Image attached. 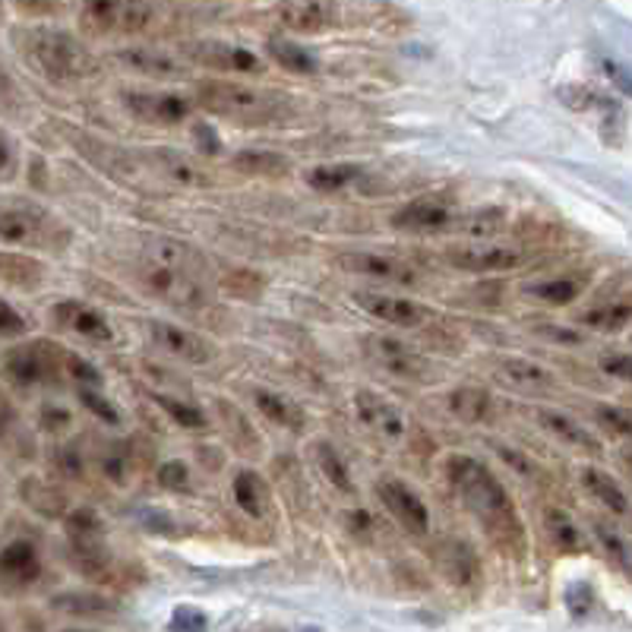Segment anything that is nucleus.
Listing matches in <instances>:
<instances>
[{
  "label": "nucleus",
  "mask_w": 632,
  "mask_h": 632,
  "mask_svg": "<svg viewBox=\"0 0 632 632\" xmlns=\"http://www.w3.org/2000/svg\"><path fill=\"white\" fill-rule=\"evenodd\" d=\"M449 484L462 496L469 512L496 538V541H519L522 525L515 515V503L500 484V478L471 455H452L447 465Z\"/></svg>",
  "instance_id": "obj_1"
},
{
  "label": "nucleus",
  "mask_w": 632,
  "mask_h": 632,
  "mask_svg": "<svg viewBox=\"0 0 632 632\" xmlns=\"http://www.w3.org/2000/svg\"><path fill=\"white\" fill-rule=\"evenodd\" d=\"M29 54L54 82H80L96 70V58L77 36L61 29H36L29 36Z\"/></svg>",
  "instance_id": "obj_2"
},
{
  "label": "nucleus",
  "mask_w": 632,
  "mask_h": 632,
  "mask_svg": "<svg viewBox=\"0 0 632 632\" xmlns=\"http://www.w3.org/2000/svg\"><path fill=\"white\" fill-rule=\"evenodd\" d=\"M197 99L209 111H215L222 118H231V121H272L282 111L279 99L265 96L260 89L241 86V82H203L197 89Z\"/></svg>",
  "instance_id": "obj_3"
},
{
  "label": "nucleus",
  "mask_w": 632,
  "mask_h": 632,
  "mask_svg": "<svg viewBox=\"0 0 632 632\" xmlns=\"http://www.w3.org/2000/svg\"><path fill=\"white\" fill-rule=\"evenodd\" d=\"M0 241L58 250V247L67 244V231L48 212H41L36 205L17 203L0 212Z\"/></svg>",
  "instance_id": "obj_4"
},
{
  "label": "nucleus",
  "mask_w": 632,
  "mask_h": 632,
  "mask_svg": "<svg viewBox=\"0 0 632 632\" xmlns=\"http://www.w3.org/2000/svg\"><path fill=\"white\" fill-rule=\"evenodd\" d=\"M143 285L149 288L159 301L174 304L178 310H203L205 301H209V291L203 288L200 272L181 269V265H164L146 260Z\"/></svg>",
  "instance_id": "obj_5"
},
{
  "label": "nucleus",
  "mask_w": 632,
  "mask_h": 632,
  "mask_svg": "<svg viewBox=\"0 0 632 632\" xmlns=\"http://www.w3.org/2000/svg\"><path fill=\"white\" fill-rule=\"evenodd\" d=\"M152 0H82V22L96 32H146L156 22Z\"/></svg>",
  "instance_id": "obj_6"
},
{
  "label": "nucleus",
  "mask_w": 632,
  "mask_h": 632,
  "mask_svg": "<svg viewBox=\"0 0 632 632\" xmlns=\"http://www.w3.org/2000/svg\"><path fill=\"white\" fill-rule=\"evenodd\" d=\"M61 348H54L51 342H29V345L13 348L3 361L7 377L20 387H39L58 377L61 368Z\"/></svg>",
  "instance_id": "obj_7"
},
{
  "label": "nucleus",
  "mask_w": 632,
  "mask_h": 632,
  "mask_svg": "<svg viewBox=\"0 0 632 632\" xmlns=\"http://www.w3.org/2000/svg\"><path fill=\"white\" fill-rule=\"evenodd\" d=\"M67 534L73 556L89 575H99L108 570V548H104L102 519L92 510H77L67 515Z\"/></svg>",
  "instance_id": "obj_8"
},
{
  "label": "nucleus",
  "mask_w": 632,
  "mask_h": 632,
  "mask_svg": "<svg viewBox=\"0 0 632 632\" xmlns=\"http://www.w3.org/2000/svg\"><path fill=\"white\" fill-rule=\"evenodd\" d=\"M525 253L519 247L488 244V241H474V244H459L447 250V263L465 272H510L515 265H522Z\"/></svg>",
  "instance_id": "obj_9"
},
{
  "label": "nucleus",
  "mask_w": 632,
  "mask_h": 632,
  "mask_svg": "<svg viewBox=\"0 0 632 632\" xmlns=\"http://www.w3.org/2000/svg\"><path fill=\"white\" fill-rule=\"evenodd\" d=\"M41 575V553L32 541L17 538L0 551V589L7 594L26 592Z\"/></svg>",
  "instance_id": "obj_10"
},
{
  "label": "nucleus",
  "mask_w": 632,
  "mask_h": 632,
  "mask_svg": "<svg viewBox=\"0 0 632 632\" xmlns=\"http://www.w3.org/2000/svg\"><path fill=\"white\" fill-rule=\"evenodd\" d=\"M184 51L193 63H203L212 70H222V73H260L263 70V63L253 51L231 44V41H190Z\"/></svg>",
  "instance_id": "obj_11"
},
{
  "label": "nucleus",
  "mask_w": 632,
  "mask_h": 632,
  "mask_svg": "<svg viewBox=\"0 0 632 632\" xmlns=\"http://www.w3.org/2000/svg\"><path fill=\"white\" fill-rule=\"evenodd\" d=\"M377 496H380V503L387 506L389 515L392 519H399V525L411 534H428L430 531V512L424 506V500L409 490L402 481H395V478H383L380 484H377Z\"/></svg>",
  "instance_id": "obj_12"
},
{
  "label": "nucleus",
  "mask_w": 632,
  "mask_h": 632,
  "mask_svg": "<svg viewBox=\"0 0 632 632\" xmlns=\"http://www.w3.org/2000/svg\"><path fill=\"white\" fill-rule=\"evenodd\" d=\"M342 265L354 275L364 279H380L389 285H418V269L392 253H373V250H361V253H342Z\"/></svg>",
  "instance_id": "obj_13"
},
{
  "label": "nucleus",
  "mask_w": 632,
  "mask_h": 632,
  "mask_svg": "<svg viewBox=\"0 0 632 632\" xmlns=\"http://www.w3.org/2000/svg\"><path fill=\"white\" fill-rule=\"evenodd\" d=\"M149 335H152V342L162 348L164 354H171L178 361H187V364H209L215 358V348L184 327H174V323H164V320H152L149 323Z\"/></svg>",
  "instance_id": "obj_14"
},
{
  "label": "nucleus",
  "mask_w": 632,
  "mask_h": 632,
  "mask_svg": "<svg viewBox=\"0 0 632 632\" xmlns=\"http://www.w3.org/2000/svg\"><path fill=\"white\" fill-rule=\"evenodd\" d=\"M452 215L455 212L447 197H418L392 215V224L399 231H414V234H437V231L443 234Z\"/></svg>",
  "instance_id": "obj_15"
},
{
  "label": "nucleus",
  "mask_w": 632,
  "mask_h": 632,
  "mask_svg": "<svg viewBox=\"0 0 632 632\" xmlns=\"http://www.w3.org/2000/svg\"><path fill=\"white\" fill-rule=\"evenodd\" d=\"M279 17L288 29H294L301 36H323L329 29H335L339 7L332 0H285Z\"/></svg>",
  "instance_id": "obj_16"
},
{
  "label": "nucleus",
  "mask_w": 632,
  "mask_h": 632,
  "mask_svg": "<svg viewBox=\"0 0 632 632\" xmlns=\"http://www.w3.org/2000/svg\"><path fill=\"white\" fill-rule=\"evenodd\" d=\"M354 405H358V418H361L377 437H383L389 443H395V440L405 437V418H402V411L389 402L387 395L364 389V392L354 395Z\"/></svg>",
  "instance_id": "obj_17"
},
{
  "label": "nucleus",
  "mask_w": 632,
  "mask_h": 632,
  "mask_svg": "<svg viewBox=\"0 0 632 632\" xmlns=\"http://www.w3.org/2000/svg\"><path fill=\"white\" fill-rule=\"evenodd\" d=\"M368 348H370V358L387 370V373H392V377H402V380H421V377L428 373V361H424L418 351H411L405 342H399V339L377 335V339H370Z\"/></svg>",
  "instance_id": "obj_18"
},
{
  "label": "nucleus",
  "mask_w": 632,
  "mask_h": 632,
  "mask_svg": "<svg viewBox=\"0 0 632 632\" xmlns=\"http://www.w3.org/2000/svg\"><path fill=\"white\" fill-rule=\"evenodd\" d=\"M354 304L368 310L370 317L392 323V327H421L424 323V307L414 304L409 298H395V294H383V291H358Z\"/></svg>",
  "instance_id": "obj_19"
},
{
  "label": "nucleus",
  "mask_w": 632,
  "mask_h": 632,
  "mask_svg": "<svg viewBox=\"0 0 632 632\" xmlns=\"http://www.w3.org/2000/svg\"><path fill=\"white\" fill-rule=\"evenodd\" d=\"M123 102L149 123H181L190 114V102L174 92H127Z\"/></svg>",
  "instance_id": "obj_20"
},
{
  "label": "nucleus",
  "mask_w": 632,
  "mask_h": 632,
  "mask_svg": "<svg viewBox=\"0 0 632 632\" xmlns=\"http://www.w3.org/2000/svg\"><path fill=\"white\" fill-rule=\"evenodd\" d=\"M118 61L137 73H146V77H156V80H184L187 63L178 61L174 54L168 51H149V48H130V51H121Z\"/></svg>",
  "instance_id": "obj_21"
},
{
  "label": "nucleus",
  "mask_w": 632,
  "mask_h": 632,
  "mask_svg": "<svg viewBox=\"0 0 632 632\" xmlns=\"http://www.w3.org/2000/svg\"><path fill=\"white\" fill-rule=\"evenodd\" d=\"M54 317H58V323H63L70 332H77V335L89 339V342H111V339H114L111 323L104 320L99 310H92V307L67 301V304L54 310Z\"/></svg>",
  "instance_id": "obj_22"
},
{
  "label": "nucleus",
  "mask_w": 632,
  "mask_h": 632,
  "mask_svg": "<svg viewBox=\"0 0 632 632\" xmlns=\"http://www.w3.org/2000/svg\"><path fill=\"white\" fill-rule=\"evenodd\" d=\"M500 231H506V212L503 209H474V212H462L452 215L443 234H459V238H471V241H488L496 238Z\"/></svg>",
  "instance_id": "obj_23"
},
{
  "label": "nucleus",
  "mask_w": 632,
  "mask_h": 632,
  "mask_svg": "<svg viewBox=\"0 0 632 632\" xmlns=\"http://www.w3.org/2000/svg\"><path fill=\"white\" fill-rule=\"evenodd\" d=\"M440 566L447 572V579L452 585H471V582H478V575H481V563H478V556L471 551L469 544H462V541H449L440 548Z\"/></svg>",
  "instance_id": "obj_24"
},
{
  "label": "nucleus",
  "mask_w": 632,
  "mask_h": 632,
  "mask_svg": "<svg viewBox=\"0 0 632 632\" xmlns=\"http://www.w3.org/2000/svg\"><path fill=\"white\" fill-rule=\"evenodd\" d=\"M234 503L250 515V519H263L269 512V488L257 471H241L234 478Z\"/></svg>",
  "instance_id": "obj_25"
},
{
  "label": "nucleus",
  "mask_w": 632,
  "mask_h": 632,
  "mask_svg": "<svg viewBox=\"0 0 632 632\" xmlns=\"http://www.w3.org/2000/svg\"><path fill=\"white\" fill-rule=\"evenodd\" d=\"M582 484H585V490L592 493L594 500H598L604 510L616 512V515H623V512L630 510V500H626V493H623V488L613 481L608 471L585 469L582 471Z\"/></svg>",
  "instance_id": "obj_26"
},
{
  "label": "nucleus",
  "mask_w": 632,
  "mask_h": 632,
  "mask_svg": "<svg viewBox=\"0 0 632 632\" xmlns=\"http://www.w3.org/2000/svg\"><path fill=\"white\" fill-rule=\"evenodd\" d=\"M257 409L263 411L265 418L272 421V424H279V428L285 430H304V411L298 409L294 402H288L285 395H275V392H269V389H260L257 392Z\"/></svg>",
  "instance_id": "obj_27"
},
{
  "label": "nucleus",
  "mask_w": 632,
  "mask_h": 632,
  "mask_svg": "<svg viewBox=\"0 0 632 632\" xmlns=\"http://www.w3.org/2000/svg\"><path fill=\"white\" fill-rule=\"evenodd\" d=\"M449 411L462 421H484L490 414V395L488 389L481 387H459L449 392Z\"/></svg>",
  "instance_id": "obj_28"
},
{
  "label": "nucleus",
  "mask_w": 632,
  "mask_h": 632,
  "mask_svg": "<svg viewBox=\"0 0 632 632\" xmlns=\"http://www.w3.org/2000/svg\"><path fill=\"white\" fill-rule=\"evenodd\" d=\"M41 269L39 260L32 257H20V253H0V282L13 288H36L41 285Z\"/></svg>",
  "instance_id": "obj_29"
},
{
  "label": "nucleus",
  "mask_w": 632,
  "mask_h": 632,
  "mask_svg": "<svg viewBox=\"0 0 632 632\" xmlns=\"http://www.w3.org/2000/svg\"><path fill=\"white\" fill-rule=\"evenodd\" d=\"M156 156V164L164 171V178L168 181H174V184H184V187H205L212 184L209 178H205L203 171L197 168V164L184 159L181 152H171V149H159V152H152Z\"/></svg>",
  "instance_id": "obj_30"
},
{
  "label": "nucleus",
  "mask_w": 632,
  "mask_h": 632,
  "mask_svg": "<svg viewBox=\"0 0 632 632\" xmlns=\"http://www.w3.org/2000/svg\"><path fill=\"white\" fill-rule=\"evenodd\" d=\"M582 288H585V275L582 272H566V275H556V279L531 285L529 294L548 301V304H572L582 294Z\"/></svg>",
  "instance_id": "obj_31"
},
{
  "label": "nucleus",
  "mask_w": 632,
  "mask_h": 632,
  "mask_svg": "<svg viewBox=\"0 0 632 632\" xmlns=\"http://www.w3.org/2000/svg\"><path fill=\"white\" fill-rule=\"evenodd\" d=\"M20 493L32 510L41 512V515H48V519H61L63 512H67V500H63L61 490L44 484V481L29 478V481H22Z\"/></svg>",
  "instance_id": "obj_32"
},
{
  "label": "nucleus",
  "mask_w": 632,
  "mask_h": 632,
  "mask_svg": "<svg viewBox=\"0 0 632 632\" xmlns=\"http://www.w3.org/2000/svg\"><path fill=\"white\" fill-rule=\"evenodd\" d=\"M538 421L551 430L553 437H560L563 443L598 452V440H594L592 433L582 428V424H575L572 418H566V414H560V411H538Z\"/></svg>",
  "instance_id": "obj_33"
},
{
  "label": "nucleus",
  "mask_w": 632,
  "mask_h": 632,
  "mask_svg": "<svg viewBox=\"0 0 632 632\" xmlns=\"http://www.w3.org/2000/svg\"><path fill=\"white\" fill-rule=\"evenodd\" d=\"M361 174H364L361 164H320V168H313V171L307 174V184L313 187V190H320V193H332V190H342V187H348L351 181H358Z\"/></svg>",
  "instance_id": "obj_34"
},
{
  "label": "nucleus",
  "mask_w": 632,
  "mask_h": 632,
  "mask_svg": "<svg viewBox=\"0 0 632 632\" xmlns=\"http://www.w3.org/2000/svg\"><path fill=\"white\" fill-rule=\"evenodd\" d=\"M234 168L244 174H260V178H285L288 162L279 152H260V149H247L234 156Z\"/></svg>",
  "instance_id": "obj_35"
},
{
  "label": "nucleus",
  "mask_w": 632,
  "mask_h": 632,
  "mask_svg": "<svg viewBox=\"0 0 632 632\" xmlns=\"http://www.w3.org/2000/svg\"><path fill=\"white\" fill-rule=\"evenodd\" d=\"M500 373H503V380H510L512 387H553L556 383V377H553L551 370L538 368V364H531L525 358H506V361H500Z\"/></svg>",
  "instance_id": "obj_36"
},
{
  "label": "nucleus",
  "mask_w": 632,
  "mask_h": 632,
  "mask_svg": "<svg viewBox=\"0 0 632 632\" xmlns=\"http://www.w3.org/2000/svg\"><path fill=\"white\" fill-rule=\"evenodd\" d=\"M269 54H272V61L279 63V67H285L288 73H317V67H320L307 48L285 39L269 41Z\"/></svg>",
  "instance_id": "obj_37"
},
{
  "label": "nucleus",
  "mask_w": 632,
  "mask_h": 632,
  "mask_svg": "<svg viewBox=\"0 0 632 632\" xmlns=\"http://www.w3.org/2000/svg\"><path fill=\"white\" fill-rule=\"evenodd\" d=\"M544 525H548V534H551V541L560 548V551H582V531L575 529V522H572L570 515L563 510H556V506H548L544 512Z\"/></svg>",
  "instance_id": "obj_38"
},
{
  "label": "nucleus",
  "mask_w": 632,
  "mask_h": 632,
  "mask_svg": "<svg viewBox=\"0 0 632 632\" xmlns=\"http://www.w3.org/2000/svg\"><path fill=\"white\" fill-rule=\"evenodd\" d=\"M54 608L61 613H70V616H108V613H114V604L108 598L82 592L54 598Z\"/></svg>",
  "instance_id": "obj_39"
},
{
  "label": "nucleus",
  "mask_w": 632,
  "mask_h": 632,
  "mask_svg": "<svg viewBox=\"0 0 632 632\" xmlns=\"http://www.w3.org/2000/svg\"><path fill=\"white\" fill-rule=\"evenodd\" d=\"M632 320V304L630 301H616V304H601L589 310L582 317V323L592 329H601V332H620Z\"/></svg>",
  "instance_id": "obj_40"
},
{
  "label": "nucleus",
  "mask_w": 632,
  "mask_h": 632,
  "mask_svg": "<svg viewBox=\"0 0 632 632\" xmlns=\"http://www.w3.org/2000/svg\"><path fill=\"white\" fill-rule=\"evenodd\" d=\"M594 534H598V541H601V548L608 551L613 563L620 566V570H632V551L630 544L623 541V534L616 529H611L608 522H594Z\"/></svg>",
  "instance_id": "obj_41"
},
{
  "label": "nucleus",
  "mask_w": 632,
  "mask_h": 632,
  "mask_svg": "<svg viewBox=\"0 0 632 632\" xmlns=\"http://www.w3.org/2000/svg\"><path fill=\"white\" fill-rule=\"evenodd\" d=\"M156 405H159V409H162L168 418H174L181 428H190V430L205 428L203 411L197 409V405H190V402H181V399H168V395H156Z\"/></svg>",
  "instance_id": "obj_42"
},
{
  "label": "nucleus",
  "mask_w": 632,
  "mask_h": 632,
  "mask_svg": "<svg viewBox=\"0 0 632 632\" xmlns=\"http://www.w3.org/2000/svg\"><path fill=\"white\" fill-rule=\"evenodd\" d=\"M317 455H320V469L327 471L329 481H332L339 490L351 493V478H348V471L345 465H342V459H339V452L329 447V443H320V447H317Z\"/></svg>",
  "instance_id": "obj_43"
},
{
  "label": "nucleus",
  "mask_w": 632,
  "mask_h": 632,
  "mask_svg": "<svg viewBox=\"0 0 632 632\" xmlns=\"http://www.w3.org/2000/svg\"><path fill=\"white\" fill-rule=\"evenodd\" d=\"M598 414V421L604 424V428H611L613 433H620V437H630L632 440V414L630 411L616 409V405H598L594 409Z\"/></svg>",
  "instance_id": "obj_44"
},
{
  "label": "nucleus",
  "mask_w": 632,
  "mask_h": 632,
  "mask_svg": "<svg viewBox=\"0 0 632 632\" xmlns=\"http://www.w3.org/2000/svg\"><path fill=\"white\" fill-rule=\"evenodd\" d=\"M171 630H184V632H200L209 626V620H205L203 611H197V608H178V611L171 613V623H168Z\"/></svg>",
  "instance_id": "obj_45"
},
{
  "label": "nucleus",
  "mask_w": 632,
  "mask_h": 632,
  "mask_svg": "<svg viewBox=\"0 0 632 632\" xmlns=\"http://www.w3.org/2000/svg\"><path fill=\"white\" fill-rule=\"evenodd\" d=\"M80 399L82 405H89V411L92 414H99L102 421H108V424H118L121 418H118V411H114V405L108 402V399H102L99 392H92V389H80Z\"/></svg>",
  "instance_id": "obj_46"
},
{
  "label": "nucleus",
  "mask_w": 632,
  "mask_h": 632,
  "mask_svg": "<svg viewBox=\"0 0 632 632\" xmlns=\"http://www.w3.org/2000/svg\"><path fill=\"white\" fill-rule=\"evenodd\" d=\"M67 368L77 377V383H86V387H99L102 383V373L92 368V364H86L77 354H67Z\"/></svg>",
  "instance_id": "obj_47"
},
{
  "label": "nucleus",
  "mask_w": 632,
  "mask_h": 632,
  "mask_svg": "<svg viewBox=\"0 0 632 632\" xmlns=\"http://www.w3.org/2000/svg\"><path fill=\"white\" fill-rule=\"evenodd\" d=\"M13 7L26 17H54L61 10V0H13Z\"/></svg>",
  "instance_id": "obj_48"
},
{
  "label": "nucleus",
  "mask_w": 632,
  "mask_h": 632,
  "mask_svg": "<svg viewBox=\"0 0 632 632\" xmlns=\"http://www.w3.org/2000/svg\"><path fill=\"white\" fill-rule=\"evenodd\" d=\"M20 428V421H17V409H13V402L7 399V392L0 389V440H10L13 433Z\"/></svg>",
  "instance_id": "obj_49"
},
{
  "label": "nucleus",
  "mask_w": 632,
  "mask_h": 632,
  "mask_svg": "<svg viewBox=\"0 0 632 632\" xmlns=\"http://www.w3.org/2000/svg\"><path fill=\"white\" fill-rule=\"evenodd\" d=\"M159 481H162L164 488L184 490L187 488L184 462H164L162 469H159Z\"/></svg>",
  "instance_id": "obj_50"
},
{
  "label": "nucleus",
  "mask_w": 632,
  "mask_h": 632,
  "mask_svg": "<svg viewBox=\"0 0 632 632\" xmlns=\"http://www.w3.org/2000/svg\"><path fill=\"white\" fill-rule=\"evenodd\" d=\"M22 329H26V320L0 298V335H20Z\"/></svg>",
  "instance_id": "obj_51"
},
{
  "label": "nucleus",
  "mask_w": 632,
  "mask_h": 632,
  "mask_svg": "<svg viewBox=\"0 0 632 632\" xmlns=\"http://www.w3.org/2000/svg\"><path fill=\"white\" fill-rule=\"evenodd\" d=\"M566 604H570V611L575 613V616H585L589 613V608H592V589L589 585H572L570 592H566Z\"/></svg>",
  "instance_id": "obj_52"
},
{
  "label": "nucleus",
  "mask_w": 632,
  "mask_h": 632,
  "mask_svg": "<svg viewBox=\"0 0 632 632\" xmlns=\"http://www.w3.org/2000/svg\"><path fill=\"white\" fill-rule=\"evenodd\" d=\"M193 140H197L200 152H205V156H215V152L222 149V140H219V137H215V130H212V127H205V123H197V127H193Z\"/></svg>",
  "instance_id": "obj_53"
},
{
  "label": "nucleus",
  "mask_w": 632,
  "mask_h": 632,
  "mask_svg": "<svg viewBox=\"0 0 632 632\" xmlns=\"http://www.w3.org/2000/svg\"><path fill=\"white\" fill-rule=\"evenodd\" d=\"M17 168V146L0 130V178H7Z\"/></svg>",
  "instance_id": "obj_54"
},
{
  "label": "nucleus",
  "mask_w": 632,
  "mask_h": 632,
  "mask_svg": "<svg viewBox=\"0 0 632 632\" xmlns=\"http://www.w3.org/2000/svg\"><path fill=\"white\" fill-rule=\"evenodd\" d=\"M544 339H553V342H563V345H582L585 342V335H579V332H572V329H560V327H541L538 329Z\"/></svg>",
  "instance_id": "obj_55"
},
{
  "label": "nucleus",
  "mask_w": 632,
  "mask_h": 632,
  "mask_svg": "<svg viewBox=\"0 0 632 632\" xmlns=\"http://www.w3.org/2000/svg\"><path fill=\"white\" fill-rule=\"evenodd\" d=\"M604 370L613 377H626L632 380V358H604Z\"/></svg>",
  "instance_id": "obj_56"
},
{
  "label": "nucleus",
  "mask_w": 632,
  "mask_h": 632,
  "mask_svg": "<svg viewBox=\"0 0 632 632\" xmlns=\"http://www.w3.org/2000/svg\"><path fill=\"white\" fill-rule=\"evenodd\" d=\"M70 424V414L67 411H58V409H44V428H51V430H58V428H67Z\"/></svg>",
  "instance_id": "obj_57"
},
{
  "label": "nucleus",
  "mask_w": 632,
  "mask_h": 632,
  "mask_svg": "<svg viewBox=\"0 0 632 632\" xmlns=\"http://www.w3.org/2000/svg\"><path fill=\"white\" fill-rule=\"evenodd\" d=\"M604 67H608V73H611V77H613V82H616L620 89H626V92H630V96H632V82H630V77H626V73H623L620 67H613V63H604Z\"/></svg>",
  "instance_id": "obj_58"
},
{
  "label": "nucleus",
  "mask_w": 632,
  "mask_h": 632,
  "mask_svg": "<svg viewBox=\"0 0 632 632\" xmlns=\"http://www.w3.org/2000/svg\"><path fill=\"white\" fill-rule=\"evenodd\" d=\"M626 465H630V469H632V452H626Z\"/></svg>",
  "instance_id": "obj_59"
},
{
  "label": "nucleus",
  "mask_w": 632,
  "mask_h": 632,
  "mask_svg": "<svg viewBox=\"0 0 632 632\" xmlns=\"http://www.w3.org/2000/svg\"><path fill=\"white\" fill-rule=\"evenodd\" d=\"M3 3H7V0H0V20H3Z\"/></svg>",
  "instance_id": "obj_60"
}]
</instances>
